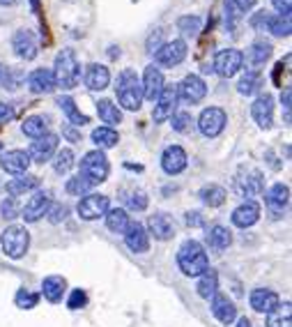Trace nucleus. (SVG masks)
Here are the masks:
<instances>
[{
  "instance_id": "f257e3e1",
  "label": "nucleus",
  "mask_w": 292,
  "mask_h": 327,
  "mask_svg": "<svg viewBox=\"0 0 292 327\" xmlns=\"http://www.w3.org/2000/svg\"><path fill=\"white\" fill-rule=\"evenodd\" d=\"M177 265L186 276H200L205 270H210V258L200 242L186 240L177 251Z\"/></svg>"
},
{
  "instance_id": "f03ea898",
  "label": "nucleus",
  "mask_w": 292,
  "mask_h": 327,
  "mask_svg": "<svg viewBox=\"0 0 292 327\" xmlns=\"http://www.w3.org/2000/svg\"><path fill=\"white\" fill-rule=\"evenodd\" d=\"M53 79H55V88H62V90H71L79 86L81 65L76 53H74V49H62L58 53L55 67H53Z\"/></svg>"
},
{
  "instance_id": "7ed1b4c3",
  "label": "nucleus",
  "mask_w": 292,
  "mask_h": 327,
  "mask_svg": "<svg viewBox=\"0 0 292 327\" xmlns=\"http://www.w3.org/2000/svg\"><path fill=\"white\" fill-rule=\"evenodd\" d=\"M115 95L120 106L127 111H138L143 104V86L141 79L133 69H122L117 76V86H115Z\"/></svg>"
},
{
  "instance_id": "20e7f679",
  "label": "nucleus",
  "mask_w": 292,
  "mask_h": 327,
  "mask_svg": "<svg viewBox=\"0 0 292 327\" xmlns=\"http://www.w3.org/2000/svg\"><path fill=\"white\" fill-rule=\"evenodd\" d=\"M0 244H2L5 256L14 258V260H16V258H23L28 247H30V233H28L23 226H7V228L2 230Z\"/></svg>"
},
{
  "instance_id": "39448f33",
  "label": "nucleus",
  "mask_w": 292,
  "mask_h": 327,
  "mask_svg": "<svg viewBox=\"0 0 292 327\" xmlns=\"http://www.w3.org/2000/svg\"><path fill=\"white\" fill-rule=\"evenodd\" d=\"M108 171H111V166H108L106 155L101 150H92L81 159V175L85 177L88 182H92V185L104 182L108 177Z\"/></svg>"
},
{
  "instance_id": "423d86ee",
  "label": "nucleus",
  "mask_w": 292,
  "mask_h": 327,
  "mask_svg": "<svg viewBox=\"0 0 292 327\" xmlns=\"http://www.w3.org/2000/svg\"><path fill=\"white\" fill-rule=\"evenodd\" d=\"M235 191L239 196H260L265 191V177L253 166H242L235 177Z\"/></svg>"
},
{
  "instance_id": "0eeeda50",
  "label": "nucleus",
  "mask_w": 292,
  "mask_h": 327,
  "mask_svg": "<svg viewBox=\"0 0 292 327\" xmlns=\"http://www.w3.org/2000/svg\"><path fill=\"white\" fill-rule=\"evenodd\" d=\"M242 65H244V53L237 51V49H226V51H219L216 58H214V65L212 69L223 76V79H230L235 76L239 69H242Z\"/></svg>"
},
{
  "instance_id": "6e6552de",
  "label": "nucleus",
  "mask_w": 292,
  "mask_h": 327,
  "mask_svg": "<svg viewBox=\"0 0 292 327\" xmlns=\"http://www.w3.org/2000/svg\"><path fill=\"white\" fill-rule=\"evenodd\" d=\"M226 122H228L226 111L219 108V106L205 108L203 113H200V118H198V127H200L203 136H207V138H216V136L223 132Z\"/></svg>"
},
{
  "instance_id": "1a4fd4ad",
  "label": "nucleus",
  "mask_w": 292,
  "mask_h": 327,
  "mask_svg": "<svg viewBox=\"0 0 292 327\" xmlns=\"http://www.w3.org/2000/svg\"><path fill=\"white\" fill-rule=\"evenodd\" d=\"M205 95H207V86L195 74L184 76V81L177 86V97L182 99V102H186V104H198V102L205 99Z\"/></svg>"
},
{
  "instance_id": "9d476101",
  "label": "nucleus",
  "mask_w": 292,
  "mask_h": 327,
  "mask_svg": "<svg viewBox=\"0 0 292 327\" xmlns=\"http://www.w3.org/2000/svg\"><path fill=\"white\" fill-rule=\"evenodd\" d=\"M177 86H163L161 90V95L157 97V104H154V111H152V118H154V122H163V120H168L173 118L177 108Z\"/></svg>"
},
{
  "instance_id": "9b49d317",
  "label": "nucleus",
  "mask_w": 292,
  "mask_h": 327,
  "mask_svg": "<svg viewBox=\"0 0 292 327\" xmlns=\"http://www.w3.org/2000/svg\"><path fill=\"white\" fill-rule=\"evenodd\" d=\"M76 210H79L81 219L95 221V219H99V217H104V214L108 212V196H104V194H88V196H83Z\"/></svg>"
},
{
  "instance_id": "f8f14e48",
  "label": "nucleus",
  "mask_w": 292,
  "mask_h": 327,
  "mask_svg": "<svg viewBox=\"0 0 292 327\" xmlns=\"http://www.w3.org/2000/svg\"><path fill=\"white\" fill-rule=\"evenodd\" d=\"M186 58V42L184 39H173V42H166L159 51L154 53V60L161 67H175Z\"/></svg>"
},
{
  "instance_id": "ddd939ff",
  "label": "nucleus",
  "mask_w": 292,
  "mask_h": 327,
  "mask_svg": "<svg viewBox=\"0 0 292 327\" xmlns=\"http://www.w3.org/2000/svg\"><path fill=\"white\" fill-rule=\"evenodd\" d=\"M55 152H58V136H55V134H44L42 138H35V141H32L30 150H28V157H30V161L46 164Z\"/></svg>"
},
{
  "instance_id": "4468645a",
  "label": "nucleus",
  "mask_w": 292,
  "mask_h": 327,
  "mask_svg": "<svg viewBox=\"0 0 292 327\" xmlns=\"http://www.w3.org/2000/svg\"><path fill=\"white\" fill-rule=\"evenodd\" d=\"M251 115H253V120L258 122V127L269 129V127L274 124V97H272L269 92L260 95V97L251 104Z\"/></svg>"
},
{
  "instance_id": "2eb2a0df",
  "label": "nucleus",
  "mask_w": 292,
  "mask_h": 327,
  "mask_svg": "<svg viewBox=\"0 0 292 327\" xmlns=\"http://www.w3.org/2000/svg\"><path fill=\"white\" fill-rule=\"evenodd\" d=\"M49 207H51V194L49 191H37L30 201L26 203V207L21 210V217L28 221V224H35L49 212Z\"/></svg>"
},
{
  "instance_id": "dca6fc26",
  "label": "nucleus",
  "mask_w": 292,
  "mask_h": 327,
  "mask_svg": "<svg viewBox=\"0 0 292 327\" xmlns=\"http://www.w3.org/2000/svg\"><path fill=\"white\" fill-rule=\"evenodd\" d=\"M12 46H14V53L21 60H35L37 53H39L37 37L30 30H18L16 35H14V39H12Z\"/></svg>"
},
{
  "instance_id": "f3484780",
  "label": "nucleus",
  "mask_w": 292,
  "mask_h": 327,
  "mask_svg": "<svg viewBox=\"0 0 292 327\" xmlns=\"http://www.w3.org/2000/svg\"><path fill=\"white\" fill-rule=\"evenodd\" d=\"M251 26H253V28L262 26L265 30H269V33L276 35V37H288V35H290V18L274 17V14H265V12H260L258 17L251 18Z\"/></svg>"
},
{
  "instance_id": "a211bd4d",
  "label": "nucleus",
  "mask_w": 292,
  "mask_h": 327,
  "mask_svg": "<svg viewBox=\"0 0 292 327\" xmlns=\"http://www.w3.org/2000/svg\"><path fill=\"white\" fill-rule=\"evenodd\" d=\"M0 166L12 175H23L30 166V157L26 150H7L0 155Z\"/></svg>"
},
{
  "instance_id": "6ab92c4d",
  "label": "nucleus",
  "mask_w": 292,
  "mask_h": 327,
  "mask_svg": "<svg viewBox=\"0 0 292 327\" xmlns=\"http://www.w3.org/2000/svg\"><path fill=\"white\" fill-rule=\"evenodd\" d=\"M143 97L150 99V102H154V99L161 95V90H163V74H161L159 67H154V65H150L147 69H145V74H143Z\"/></svg>"
},
{
  "instance_id": "aec40b11",
  "label": "nucleus",
  "mask_w": 292,
  "mask_h": 327,
  "mask_svg": "<svg viewBox=\"0 0 292 327\" xmlns=\"http://www.w3.org/2000/svg\"><path fill=\"white\" fill-rule=\"evenodd\" d=\"M161 166L168 175H177L186 168V152L179 145H168L161 155Z\"/></svg>"
},
{
  "instance_id": "412c9836",
  "label": "nucleus",
  "mask_w": 292,
  "mask_h": 327,
  "mask_svg": "<svg viewBox=\"0 0 292 327\" xmlns=\"http://www.w3.org/2000/svg\"><path fill=\"white\" fill-rule=\"evenodd\" d=\"M251 307L258 311V313H272L281 307V300L274 291L269 288H256L251 293Z\"/></svg>"
},
{
  "instance_id": "4be33fe9",
  "label": "nucleus",
  "mask_w": 292,
  "mask_h": 327,
  "mask_svg": "<svg viewBox=\"0 0 292 327\" xmlns=\"http://www.w3.org/2000/svg\"><path fill=\"white\" fill-rule=\"evenodd\" d=\"M147 230L150 235H154L157 240H170L175 235V221L170 219L166 212H159V214H152L150 221H147Z\"/></svg>"
},
{
  "instance_id": "5701e85b",
  "label": "nucleus",
  "mask_w": 292,
  "mask_h": 327,
  "mask_svg": "<svg viewBox=\"0 0 292 327\" xmlns=\"http://www.w3.org/2000/svg\"><path fill=\"white\" fill-rule=\"evenodd\" d=\"M124 242L127 247L136 251V254H145L150 249V238H147V230L143 228V224H129V228L124 233Z\"/></svg>"
},
{
  "instance_id": "b1692460",
  "label": "nucleus",
  "mask_w": 292,
  "mask_h": 327,
  "mask_svg": "<svg viewBox=\"0 0 292 327\" xmlns=\"http://www.w3.org/2000/svg\"><path fill=\"white\" fill-rule=\"evenodd\" d=\"M28 88L32 90L35 95H49L55 90V79L53 71L49 69H35L28 74Z\"/></svg>"
},
{
  "instance_id": "393cba45",
  "label": "nucleus",
  "mask_w": 292,
  "mask_h": 327,
  "mask_svg": "<svg viewBox=\"0 0 292 327\" xmlns=\"http://www.w3.org/2000/svg\"><path fill=\"white\" fill-rule=\"evenodd\" d=\"M212 313H214V318L219 320V323L230 325L232 320L237 318V307H235L232 300H228L226 295L216 293V295L212 297Z\"/></svg>"
},
{
  "instance_id": "a878e982",
  "label": "nucleus",
  "mask_w": 292,
  "mask_h": 327,
  "mask_svg": "<svg viewBox=\"0 0 292 327\" xmlns=\"http://www.w3.org/2000/svg\"><path fill=\"white\" fill-rule=\"evenodd\" d=\"M269 58H272V44H269V42H265V39H256V42L251 44V49H248V53L244 55L246 65L253 71L260 69V67H262V65L269 60Z\"/></svg>"
},
{
  "instance_id": "bb28decb",
  "label": "nucleus",
  "mask_w": 292,
  "mask_h": 327,
  "mask_svg": "<svg viewBox=\"0 0 292 327\" xmlns=\"http://www.w3.org/2000/svg\"><path fill=\"white\" fill-rule=\"evenodd\" d=\"M260 219V205L256 201H246V203H242L232 212V224L237 226V228H248V226H253L256 221Z\"/></svg>"
},
{
  "instance_id": "cd10ccee",
  "label": "nucleus",
  "mask_w": 292,
  "mask_h": 327,
  "mask_svg": "<svg viewBox=\"0 0 292 327\" xmlns=\"http://www.w3.org/2000/svg\"><path fill=\"white\" fill-rule=\"evenodd\" d=\"M108 83H111V71L108 67L104 65H88V69H85V86L90 90H104L108 88Z\"/></svg>"
},
{
  "instance_id": "c85d7f7f",
  "label": "nucleus",
  "mask_w": 292,
  "mask_h": 327,
  "mask_svg": "<svg viewBox=\"0 0 292 327\" xmlns=\"http://www.w3.org/2000/svg\"><path fill=\"white\" fill-rule=\"evenodd\" d=\"M65 291H67V279H65V276H58V274L46 276L44 283H42V293H44V297L49 302H53V304L62 300Z\"/></svg>"
},
{
  "instance_id": "c756f323",
  "label": "nucleus",
  "mask_w": 292,
  "mask_h": 327,
  "mask_svg": "<svg viewBox=\"0 0 292 327\" xmlns=\"http://www.w3.org/2000/svg\"><path fill=\"white\" fill-rule=\"evenodd\" d=\"M21 132L26 134L28 138H42L44 134H49V118L46 115H30L23 120Z\"/></svg>"
},
{
  "instance_id": "7c9ffc66",
  "label": "nucleus",
  "mask_w": 292,
  "mask_h": 327,
  "mask_svg": "<svg viewBox=\"0 0 292 327\" xmlns=\"http://www.w3.org/2000/svg\"><path fill=\"white\" fill-rule=\"evenodd\" d=\"M207 244L214 249V251H223V249H228L232 244V235L230 230L226 228V226H212V228L207 230Z\"/></svg>"
},
{
  "instance_id": "2f4dec72",
  "label": "nucleus",
  "mask_w": 292,
  "mask_h": 327,
  "mask_svg": "<svg viewBox=\"0 0 292 327\" xmlns=\"http://www.w3.org/2000/svg\"><path fill=\"white\" fill-rule=\"evenodd\" d=\"M288 203H290V189H288V185H274L269 191H267V205L272 207V210H283V207H288Z\"/></svg>"
},
{
  "instance_id": "473e14b6",
  "label": "nucleus",
  "mask_w": 292,
  "mask_h": 327,
  "mask_svg": "<svg viewBox=\"0 0 292 327\" xmlns=\"http://www.w3.org/2000/svg\"><path fill=\"white\" fill-rule=\"evenodd\" d=\"M97 113H99V118H101V122H106L108 127L122 122V111H120L111 99H101V102H97Z\"/></svg>"
},
{
  "instance_id": "72a5a7b5",
  "label": "nucleus",
  "mask_w": 292,
  "mask_h": 327,
  "mask_svg": "<svg viewBox=\"0 0 292 327\" xmlns=\"http://www.w3.org/2000/svg\"><path fill=\"white\" fill-rule=\"evenodd\" d=\"M219 291V274L214 272V270H205L200 274V281H198V295L205 297V300H210L214 297Z\"/></svg>"
},
{
  "instance_id": "f704fd0d",
  "label": "nucleus",
  "mask_w": 292,
  "mask_h": 327,
  "mask_svg": "<svg viewBox=\"0 0 292 327\" xmlns=\"http://www.w3.org/2000/svg\"><path fill=\"white\" fill-rule=\"evenodd\" d=\"M58 106L65 111V115L69 118L71 124H76V127H83V124L90 122V118L85 113H81L79 108H76V104H74V99L71 97H58Z\"/></svg>"
},
{
  "instance_id": "c9c22d12",
  "label": "nucleus",
  "mask_w": 292,
  "mask_h": 327,
  "mask_svg": "<svg viewBox=\"0 0 292 327\" xmlns=\"http://www.w3.org/2000/svg\"><path fill=\"white\" fill-rule=\"evenodd\" d=\"M39 187V177L37 175H26V177H16V180H9L7 182V194L9 196H21L26 191H32Z\"/></svg>"
},
{
  "instance_id": "e433bc0d",
  "label": "nucleus",
  "mask_w": 292,
  "mask_h": 327,
  "mask_svg": "<svg viewBox=\"0 0 292 327\" xmlns=\"http://www.w3.org/2000/svg\"><path fill=\"white\" fill-rule=\"evenodd\" d=\"M92 141H95L97 148L108 150V148H115L117 141H120V136H117V132L111 129V127H97V129L92 132Z\"/></svg>"
},
{
  "instance_id": "4c0bfd02",
  "label": "nucleus",
  "mask_w": 292,
  "mask_h": 327,
  "mask_svg": "<svg viewBox=\"0 0 292 327\" xmlns=\"http://www.w3.org/2000/svg\"><path fill=\"white\" fill-rule=\"evenodd\" d=\"M106 226L108 230H113V233H127V228H129V214L124 212V210H120V207H115V210H108L106 214Z\"/></svg>"
},
{
  "instance_id": "58836bf2",
  "label": "nucleus",
  "mask_w": 292,
  "mask_h": 327,
  "mask_svg": "<svg viewBox=\"0 0 292 327\" xmlns=\"http://www.w3.org/2000/svg\"><path fill=\"white\" fill-rule=\"evenodd\" d=\"M200 201H203L207 207H219V205L226 203V189L219 185H207L200 189Z\"/></svg>"
},
{
  "instance_id": "ea45409f",
  "label": "nucleus",
  "mask_w": 292,
  "mask_h": 327,
  "mask_svg": "<svg viewBox=\"0 0 292 327\" xmlns=\"http://www.w3.org/2000/svg\"><path fill=\"white\" fill-rule=\"evenodd\" d=\"M260 83H262V76H260V71H253L248 69L237 83V92L239 95H256L258 90H260Z\"/></svg>"
},
{
  "instance_id": "a19ab883",
  "label": "nucleus",
  "mask_w": 292,
  "mask_h": 327,
  "mask_svg": "<svg viewBox=\"0 0 292 327\" xmlns=\"http://www.w3.org/2000/svg\"><path fill=\"white\" fill-rule=\"evenodd\" d=\"M92 182H88V180H85V177L81 175H76V177H69V180H67V185H65V189H67V194H71V196H85L90 191V189H92Z\"/></svg>"
},
{
  "instance_id": "79ce46f5",
  "label": "nucleus",
  "mask_w": 292,
  "mask_h": 327,
  "mask_svg": "<svg viewBox=\"0 0 292 327\" xmlns=\"http://www.w3.org/2000/svg\"><path fill=\"white\" fill-rule=\"evenodd\" d=\"M292 318H290V304H283L276 311L269 313V320H267V327H290Z\"/></svg>"
},
{
  "instance_id": "37998d69",
  "label": "nucleus",
  "mask_w": 292,
  "mask_h": 327,
  "mask_svg": "<svg viewBox=\"0 0 292 327\" xmlns=\"http://www.w3.org/2000/svg\"><path fill=\"white\" fill-rule=\"evenodd\" d=\"M71 166H74V152H71L69 148H65V150L55 152V159H53L55 173L65 175V173H69V168H71Z\"/></svg>"
},
{
  "instance_id": "c03bdc74",
  "label": "nucleus",
  "mask_w": 292,
  "mask_h": 327,
  "mask_svg": "<svg viewBox=\"0 0 292 327\" xmlns=\"http://www.w3.org/2000/svg\"><path fill=\"white\" fill-rule=\"evenodd\" d=\"M177 28L182 30V35L186 37H195L200 33V18L198 17H182L177 21Z\"/></svg>"
},
{
  "instance_id": "a18cd8bd",
  "label": "nucleus",
  "mask_w": 292,
  "mask_h": 327,
  "mask_svg": "<svg viewBox=\"0 0 292 327\" xmlns=\"http://www.w3.org/2000/svg\"><path fill=\"white\" fill-rule=\"evenodd\" d=\"M127 207H129V210H136V212H143V210L147 207V196H145V191H131V194L127 196Z\"/></svg>"
},
{
  "instance_id": "49530a36",
  "label": "nucleus",
  "mask_w": 292,
  "mask_h": 327,
  "mask_svg": "<svg viewBox=\"0 0 292 327\" xmlns=\"http://www.w3.org/2000/svg\"><path fill=\"white\" fill-rule=\"evenodd\" d=\"M39 302V295L37 293H30V291H18L16 293V307L18 309H32L37 307Z\"/></svg>"
},
{
  "instance_id": "de8ad7c7",
  "label": "nucleus",
  "mask_w": 292,
  "mask_h": 327,
  "mask_svg": "<svg viewBox=\"0 0 292 327\" xmlns=\"http://www.w3.org/2000/svg\"><path fill=\"white\" fill-rule=\"evenodd\" d=\"M0 212H2V217H5V219H14V217H18V214H21V207H18L16 198H14V196L5 198V201H2V205H0Z\"/></svg>"
},
{
  "instance_id": "09e8293b",
  "label": "nucleus",
  "mask_w": 292,
  "mask_h": 327,
  "mask_svg": "<svg viewBox=\"0 0 292 327\" xmlns=\"http://www.w3.org/2000/svg\"><path fill=\"white\" fill-rule=\"evenodd\" d=\"M191 113H173V129L175 132H189L191 129Z\"/></svg>"
},
{
  "instance_id": "8fccbe9b",
  "label": "nucleus",
  "mask_w": 292,
  "mask_h": 327,
  "mask_svg": "<svg viewBox=\"0 0 292 327\" xmlns=\"http://www.w3.org/2000/svg\"><path fill=\"white\" fill-rule=\"evenodd\" d=\"M67 212H69V207L67 205H53V207H49V221L51 224H60L65 217H67Z\"/></svg>"
},
{
  "instance_id": "3c124183",
  "label": "nucleus",
  "mask_w": 292,
  "mask_h": 327,
  "mask_svg": "<svg viewBox=\"0 0 292 327\" xmlns=\"http://www.w3.org/2000/svg\"><path fill=\"white\" fill-rule=\"evenodd\" d=\"M85 302H88V295L83 291H74L69 297V309H81V307H85Z\"/></svg>"
},
{
  "instance_id": "603ef678",
  "label": "nucleus",
  "mask_w": 292,
  "mask_h": 327,
  "mask_svg": "<svg viewBox=\"0 0 292 327\" xmlns=\"http://www.w3.org/2000/svg\"><path fill=\"white\" fill-rule=\"evenodd\" d=\"M274 2V7L276 12H278V17H283V18H290V0H272Z\"/></svg>"
},
{
  "instance_id": "864d4df0",
  "label": "nucleus",
  "mask_w": 292,
  "mask_h": 327,
  "mask_svg": "<svg viewBox=\"0 0 292 327\" xmlns=\"http://www.w3.org/2000/svg\"><path fill=\"white\" fill-rule=\"evenodd\" d=\"M12 118H14V108L9 106V104H2V102H0V124L9 122Z\"/></svg>"
},
{
  "instance_id": "5fc2aeb1",
  "label": "nucleus",
  "mask_w": 292,
  "mask_h": 327,
  "mask_svg": "<svg viewBox=\"0 0 292 327\" xmlns=\"http://www.w3.org/2000/svg\"><path fill=\"white\" fill-rule=\"evenodd\" d=\"M230 2L239 9V12H248V9L256 7V0H230Z\"/></svg>"
},
{
  "instance_id": "6e6d98bb",
  "label": "nucleus",
  "mask_w": 292,
  "mask_h": 327,
  "mask_svg": "<svg viewBox=\"0 0 292 327\" xmlns=\"http://www.w3.org/2000/svg\"><path fill=\"white\" fill-rule=\"evenodd\" d=\"M186 224H189V226H203V217L198 212H189L186 214Z\"/></svg>"
},
{
  "instance_id": "4d7b16f0",
  "label": "nucleus",
  "mask_w": 292,
  "mask_h": 327,
  "mask_svg": "<svg viewBox=\"0 0 292 327\" xmlns=\"http://www.w3.org/2000/svg\"><path fill=\"white\" fill-rule=\"evenodd\" d=\"M281 102H283V106H285V120H290V90H285L283 92Z\"/></svg>"
},
{
  "instance_id": "13d9d810",
  "label": "nucleus",
  "mask_w": 292,
  "mask_h": 327,
  "mask_svg": "<svg viewBox=\"0 0 292 327\" xmlns=\"http://www.w3.org/2000/svg\"><path fill=\"white\" fill-rule=\"evenodd\" d=\"M235 327H253V325H251V320L248 318H239V323Z\"/></svg>"
},
{
  "instance_id": "bf43d9fd",
  "label": "nucleus",
  "mask_w": 292,
  "mask_h": 327,
  "mask_svg": "<svg viewBox=\"0 0 292 327\" xmlns=\"http://www.w3.org/2000/svg\"><path fill=\"white\" fill-rule=\"evenodd\" d=\"M65 134L69 136L71 141H81V138H79V134H76V132H71V129H65Z\"/></svg>"
},
{
  "instance_id": "052dcab7",
  "label": "nucleus",
  "mask_w": 292,
  "mask_h": 327,
  "mask_svg": "<svg viewBox=\"0 0 292 327\" xmlns=\"http://www.w3.org/2000/svg\"><path fill=\"white\" fill-rule=\"evenodd\" d=\"M18 0H0V5H16Z\"/></svg>"
},
{
  "instance_id": "680f3d73",
  "label": "nucleus",
  "mask_w": 292,
  "mask_h": 327,
  "mask_svg": "<svg viewBox=\"0 0 292 327\" xmlns=\"http://www.w3.org/2000/svg\"><path fill=\"white\" fill-rule=\"evenodd\" d=\"M32 12H39V0H32Z\"/></svg>"
},
{
  "instance_id": "e2e57ef3",
  "label": "nucleus",
  "mask_w": 292,
  "mask_h": 327,
  "mask_svg": "<svg viewBox=\"0 0 292 327\" xmlns=\"http://www.w3.org/2000/svg\"><path fill=\"white\" fill-rule=\"evenodd\" d=\"M2 79H5V67L0 65V83H2Z\"/></svg>"
},
{
  "instance_id": "0e129e2a",
  "label": "nucleus",
  "mask_w": 292,
  "mask_h": 327,
  "mask_svg": "<svg viewBox=\"0 0 292 327\" xmlns=\"http://www.w3.org/2000/svg\"><path fill=\"white\" fill-rule=\"evenodd\" d=\"M0 148H2V143H0Z\"/></svg>"
}]
</instances>
